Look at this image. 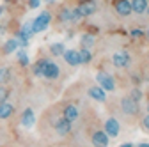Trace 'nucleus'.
I'll return each instance as SVG.
<instances>
[{"label":"nucleus","instance_id":"nucleus-35","mask_svg":"<svg viewBox=\"0 0 149 147\" xmlns=\"http://www.w3.org/2000/svg\"><path fill=\"white\" fill-rule=\"evenodd\" d=\"M147 112H149V103H147Z\"/></svg>","mask_w":149,"mask_h":147},{"label":"nucleus","instance_id":"nucleus-23","mask_svg":"<svg viewBox=\"0 0 149 147\" xmlns=\"http://www.w3.org/2000/svg\"><path fill=\"white\" fill-rule=\"evenodd\" d=\"M11 80V69L9 67H0V85H6Z\"/></svg>","mask_w":149,"mask_h":147},{"label":"nucleus","instance_id":"nucleus-15","mask_svg":"<svg viewBox=\"0 0 149 147\" xmlns=\"http://www.w3.org/2000/svg\"><path fill=\"white\" fill-rule=\"evenodd\" d=\"M64 60L69 64V66H80V55H78V50H66L62 53Z\"/></svg>","mask_w":149,"mask_h":147},{"label":"nucleus","instance_id":"nucleus-6","mask_svg":"<svg viewBox=\"0 0 149 147\" xmlns=\"http://www.w3.org/2000/svg\"><path fill=\"white\" fill-rule=\"evenodd\" d=\"M103 131L108 135V138L119 137V133H121V124H119V121L114 119V117L107 119V121H105V130H103Z\"/></svg>","mask_w":149,"mask_h":147},{"label":"nucleus","instance_id":"nucleus-1","mask_svg":"<svg viewBox=\"0 0 149 147\" xmlns=\"http://www.w3.org/2000/svg\"><path fill=\"white\" fill-rule=\"evenodd\" d=\"M50 21H52V14L48 12V11H45V12H41L37 18H34V21L30 23V28H32V34H39V32H43L45 28H48V25H50Z\"/></svg>","mask_w":149,"mask_h":147},{"label":"nucleus","instance_id":"nucleus-8","mask_svg":"<svg viewBox=\"0 0 149 147\" xmlns=\"http://www.w3.org/2000/svg\"><path fill=\"white\" fill-rule=\"evenodd\" d=\"M108 142H110V138L103 130H96L91 135V144L94 147H108Z\"/></svg>","mask_w":149,"mask_h":147},{"label":"nucleus","instance_id":"nucleus-25","mask_svg":"<svg viewBox=\"0 0 149 147\" xmlns=\"http://www.w3.org/2000/svg\"><path fill=\"white\" fill-rule=\"evenodd\" d=\"M18 62H20L22 66H29V57H27V51L25 50L18 51Z\"/></svg>","mask_w":149,"mask_h":147},{"label":"nucleus","instance_id":"nucleus-32","mask_svg":"<svg viewBox=\"0 0 149 147\" xmlns=\"http://www.w3.org/2000/svg\"><path fill=\"white\" fill-rule=\"evenodd\" d=\"M139 147H149V144H140Z\"/></svg>","mask_w":149,"mask_h":147},{"label":"nucleus","instance_id":"nucleus-5","mask_svg":"<svg viewBox=\"0 0 149 147\" xmlns=\"http://www.w3.org/2000/svg\"><path fill=\"white\" fill-rule=\"evenodd\" d=\"M121 110H123L126 115H137L140 112V106H139L137 101H133L130 96H126V98L121 99Z\"/></svg>","mask_w":149,"mask_h":147},{"label":"nucleus","instance_id":"nucleus-7","mask_svg":"<svg viewBox=\"0 0 149 147\" xmlns=\"http://www.w3.org/2000/svg\"><path fill=\"white\" fill-rule=\"evenodd\" d=\"M59 75H61V69H59V66L55 64L53 60H46V64H45V69H43V78H46V80H55V78H59Z\"/></svg>","mask_w":149,"mask_h":147},{"label":"nucleus","instance_id":"nucleus-10","mask_svg":"<svg viewBox=\"0 0 149 147\" xmlns=\"http://www.w3.org/2000/svg\"><path fill=\"white\" fill-rule=\"evenodd\" d=\"M20 122L23 128H27V130H30V128H34L36 124V114L32 108H25L22 112V117H20Z\"/></svg>","mask_w":149,"mask_h":147},{"label":"nucleus","instance_id":"nucleus-21","mask_svg":"<svg viewBox=\"0 0 149 147\" xmlns=\"http://www.w3.org/2000/svg\"><path fill=\"white\" fill-rule=\"evenodd\" d=\"M78 55H80V64H89L92 60V51L87 50V48H80Z\"/></svg>","mask_w":149,"mask_h":147},{"label":"nucleus","instance_id":"nucleus-22","mask_svg":"<svg viewBox=\"0 0 149 147\" xmlns=\"http://www.w3.org/2000/svg\"><path fill=\"white\" fill-rule=\"evenodd\" d=\"M46 60H48V59H39V60L34 64V67H32V75H34V76H41V75H43V69H45Z\"/></svg>","mask_w":149,"mask_h":147},{"label":"nucleus","instance_id":"nucleus-13","mask_svg":"<svg viewBox=\"0 0 149 147\" xmlns=\"http://www.w3.org/2000/svg\"><path fill=\"white\" fill-rule=\"evenodd\" d=\"M71 130H73V122H68L66 119H59L57 122H55V131H57L61 137H66V135H69L71 133Z\"/></svg>","mask_w":149,"mask_h":147},{"label":"nucleus","instance_id":"nucleus-16","mask_svg":"<svg viewBox=\"0 0 149 147\" xmlns=\"http://www.w3.org/2000/svg\"><path fill=\"white\" fill-rule=\"evenodd\" d=\"M13 114H14V106L9 101L0 103V121H6V119L13 117Z\"/></svg>","mask_w":149,"mask_h":147},{"label":"nucleus","instance_id":"nucleus-29","mask_svg":"<svg viewBox=\"0 0 149 147\" xmlns=\"http://www.w3.org/2000/svg\"><path fill=\"white\" fill-rule=\"evenodd\" d=\"M142 126H144V130H146V131H149V114L144 115V119H142Z\"/></svg>","mask_w":149,"mask_h":147},{"label":"nucleus","instance_id":"nucleus-20","mask_svg":"<svg viewBox=\"0 0 149 147\" xmlns=\"http://www.w3.org/2000/svg\"><path fill=\"white\" fill-rule=\"evenodd\" d=\"M94 35L92 34H84L82 35V39H80V43H82V48H87V50H91L92 46H94Z\"/></svg>","mask_w":149,"mask_h":147},{"label":"nucleus","instance_id":"nucleus-30","mask_svg":"<svg viewBox=\"0 0 149 147\" xmlns=\"http://www.w3.org/2000/svg\"><path fill=\"white\" fill-rule=\"evenodd\" d=\"M132 35H133V37H140V35H142V30H132Z\"/></svg>","mask_w":149,"mask_h":147},{"label":"nucleus","instance_id":"nucleus-4","mask_svg":"<svg viewBox=\"0 0 149 147\" xmlns=\"http://www.w3.org/2000/svg\"><path fill=\"white\" fill-rule=\"evenodd\" d=\"M74 9H77V12L80 14V18H87V16L96 12V2L94 0H82Z\"/></svg>","mask_w":149,"mask_h":147},{"label":"nucleus","instance_id":"nucleus-24","mask_svg":"<svg viewBox=\"0 0 149 147\" xmlns=\"http://www.w3.org/2000/svg\"><path fill=\"white\" fill-rule=\"evenodd\" d=\"M59 20L61 21H71V9H68V7H64L61 12H59Z\"/></svg>","mask_w":149,"mask_h":147},{"label":"nucleus","instance_id":"nucleus-28","mask_svg":"<svg viewBox=\"0 0 149 147\" xmlns=\"http://www.w3.org/2000/svg\"><path fill=\"white\" fill-rule=\"evenodd\" d=\"M41 6V0H29V7L30 9H37Z\"/></svg>","mask_w":149,"mask_h":147},{"label":"nucleus","instance_id":"nucleus-9","mask_svg":"<svg viewBox=\"0 0 149 147\" xmlns=\"http://www.w3.org/2000/svg\"><path fill=\"white\" fill-rule=\"evenodd\" d=\"M78 117H80V110H78L77 105L69 103V105L64 106V110H62V119H66L68 122H74Z\"/></svg>","mask_w":149,"mask_h":147},{"label":"nucleus","instance_id":"nucleus-14","mask_svg":"<svg viewBox=\"0 0 149 147\" xmlns=\"http://www.w3.org/2000/svg\"><path fill=\"white\" fill-rule=\"evenodd\" d=\"M32 28H30V23H25L22 28H20V32H18V37H20V41H18V44L20 46H25L27 43H29V39L32 37Z\"/></svg>","mask_w":149,"mask_h":147},{"label":"nucleus","instance_id":"nucleus-17","mask_svg":"<svg viewBox=\"0 0 149 147\" xmlns=\"http://www.w3.org/2000/svg\"><path fill=\"white\" fill-rule=\"evenodd\" d=\"M130 4H132V12H137V14H144L149 6L147 0H130Z\"/></svg>","mask_w":149,"mask_h":147},{"label":"nucleus","instance_id":"nucleus-26","mask_svg":"<svg viewBox=\"0 0 149 147\" xmlns=\"http://www.w3.org/2000/svg\"><path fill=\"white\" fill-rule=\"evenodd\" d=\"M7 98H9V89L6 85H0V103L7 101Z\"/></svg>","mask_w":149,"mask_h":147},{"label":"nucleus","instance_id":"nucleus-27","mask_svg":"<svg viewBox=\"0 0 149 147\" xmlns=\"http://www.w3.org/2000/svg\"><path fill=\"white\" fill-rule=\"evenodd\" d=\"M130 98L139 103V101L142 99V90H140V89H133V90H132V94H130Z\"/></svg>","mask_w":149,"mask_h":147},{"label":"nucleus","instance_id":"nucleus-19","mask_svg":"<svg viewBox=\"0 0 149 147\" xmlns=\"http://www.w3.org/2000/svg\"><path fill=\"white\" fill-rule=\"evenodd\" d=\"M64 51H66L64 43H53V44H50V53L53 55V57H62Z\"/></svg>","mask_w":149,"mask_h":147},{"label":"nucleus","instance_id":"nucleus-12","mask_svg":"<svg viewBox=\"0 0 149 147\" xmlns=\"http://www.w3.org/2000/svg\"><path fill=\"white\" fill-rule=\"evenodd\" d=\"M87 94H89V98H92L94 101H100V103H105V101H107V92H105V90H103L100 85H92V87H89Z\"/></svg>","mask_w":149,"mask_h":147},{"label":"nucleus","instance_id":"nucleus-2","mask_svg":"<svg viewBox=\"0 0 149 147\" xmlns=\"http://www.w3.org/2000/svg\"><path fill=\"white\" fill-rule=\"evenodd\" d=\"M96 82H98V85L105 90V92H112V90H116V80L112 78L108 73H105V71H100L98 75H96Z\"/></svg>","mask_w":149,"mask_h":147},{"label":"nucleus","instance_id":"nucleus-3","mask_svg":"<svg viewBox=\"0 0 149 147\" xmlns=\"http://www.w3.org/2000/svg\"><path fill=\"white\" fill-rule=\"evenodd\" d=\"M130 62H132V57H130V53L124 51V50H119V51H116L114 55H112V64H114L116 67H119V69L128 67Z\"/></svg>","mask_w":149,"mask_h":147},{"label":"nucleus","instance_id":"nucleus-11","mask_svg":"<svg viewBox=\"0 0 149 147\" xmlns=\"http://www.w3.org/2000/svg\"><path fill=\"white\" fill-rule=\"evenodd\" d=\"M114 9L119 16L132 14V4H130V0H114Z\"/></svg>","mask_w":149,"mask_h":147},{"label":"nucleus","instance_id":"nucleus-34","mask_svg":"<svg viewBox=\"0 0 149 147\" xmlns=\"http://www.w3.org/2000/svg\"><path fill=\"white\" fill-rule=\"evenodd\" d=\"M146 11H147V16H149V6H147V9H146Z\"/></svg>","mask_w":149,"mask_h":147},{"label":"nucleus","instance_id":"nucleus-31","mask_svg":"<svg viewBox=\"0 0 149 147\" xmlns=\"http://www.w3.org/2000/svg\"><path fill=\"white\" fill-rule=\"evenodd\" d=\"M121 147H133V144H124V145H121Z\"/></svg>","mask_w":149,"mask_h":147},{"label":"nucleus","instance_id":"nucleus-18","mask_svg":"<svg viewBox=\"0 0 149 147\" xmlns=\"http://www.w3.org/2000/svg\"><path fill=\"white\" fill-rule=\"evenodd\" d=\"M18 46H20V44H18V39H7L6 43H4V53L6 55H11V53H14L16 50H18Z\"/></svg>","mask_w":149,"mask_h":147},{"label":"nucleus","instance_id":"nucleus-33","mask_svg":"<svg viewBox=\"0 0 149 147\" xmlns=\"http://www.w3.org/2000/svg\"><path fill=\"white\" fill-rule=\"evenodd\" d=\"M146 35H147V39H149V30H147V32H146Z\"/></svg>","mask_w":149,"mask_h":147}]
</instances>
